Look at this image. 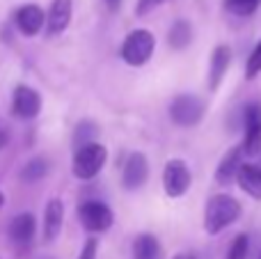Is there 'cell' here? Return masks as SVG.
<instances>
[{"label": "cell", "mask_w": 261, "mask_h": 259, "mask_svg": "<svg viewBox=\"0 0 261 259\" xmlns=\"http://www.w3.org/2000/svg\"><path fill=\"white\" fill-rule=\"evenodd\" d=\"M241 202L231 195H213L204 209V227L208 234H220L241 218Z\"/></svg>", "instance_id": "cell-1"}, {"label": "cell", "mask_w": 261, "mask_h": 259, "mask_svg": "<svg viewBox=\"0 0 261 259\" xmlns=\"http://www.w3.org/2000/svg\"><path fill=\"white\" fill-rule=\"evenodd\" d=\"M106 151L103 145L99 142H90V145H83L76 149V156H73V174L78 179H92L101 172L106 163Z\"/></svg>", "instance_id": "cell-2"}, {"label": "cell", "mask_w": 261, "mask_h": 259, "mask_svg": "<svg viewBox=\"0 0 261 259\" xmlns=\"http://www.w3.org/2000/svg\"><path fill=\"white\" fill-rule=\"evenodd\" d=\"M153 46H156V41H153V35L149 30H133L122 46L124 62H128L130 67H142L151 58Z\"/></svg>", "instance_id": "cell-3"}, {"label": "cell", "mask_w": 261, "mask_h": 259, "mask_svg": "<svg viewBox=\"0 0 261 259\" xmlns=\"http://www.w3.org/2000/svg\"><path fill=\"white\" fill-rule=\"evenodd\" d=\"M170 117L176 126H184V128L197 126L204 117L202 99H197L193 94H179L170 106Z\"/></svg>", "instance_id": "cell-4"}, {"label": "cell", "mask_w": 261, "mask_h": 259, "mask_svg": "<svg viewBox=\"0 0 261 259\" xmlns=\"http://www.w3.org/2000/svg\"><path fill=\"white\" fill-rule=\"evenodd\" d=\"M243 126H245V138H243V149L248 156H259L261 154V103H248L243 110Z\"/></svg>", "instance_id": "cell-5"}, {"label": "cell", "mask_w": 261, "mask_h": 259, "mask_svg": "<svg viewBox=\"0 0 261 259\" xmlns=\"http://www.w3.org/2000/svg\"><path fill=\"white\" fill-rule=\"evenodd\" d=\"M78 216H81L83 227L90 229V232H103V229H108L110 225H113V220H115L110 206L103 204V202H96V200L81 204Z\"/></svg>", "instance_id": "cell-6"}, {"label": "cell", "mask_w": 261, "mask_h": 259, "mask_svg": "<svg viewBox=\"0 0 261 259\" xmlns=\"http://www.w3.org/2000/svg\"><path fill=\"white\" fill-rule=\"evenodd\" d=\"M190 170L184 161H170L165 165V172H163V186H165V193L170 197H181L186 191L190 188Z\"/></svg>", "instance_id": "cell-7"}, {"label": "cell", "mask_w": 261, "mask_h": 259, "mask_svg": "<svg viewBox=\"0 0 261 259\" xmlns=\"http://www.w3.org/2000/svg\"><path fill=\"white\" fill-rule=\"evenodd\" d=\"M12 110H14V115H18V117H23V119L37 117L41 110L39 94L28 85H18L12 96Z\"/></svg>", "instance_id": "cell-8"}, {"label": "cell", "mask_w": 261, "mask_h": 259, "mask_svg": "<svg viewBox=\"0 0 261 259\" xmlns=\"http://www.w3.org/2000/svg\"><path fill=\"white\" fill-rule=\"evenodd\" d=\"M243 154H245L243 145H239V147H231V149L222 156L220 165L216 168L218 184H229L239 177V170H241V165H243Z\"/></svg>", "instance_id": "cell-9"}, {"label": "cell", "mask_w": 261, "mask_h": 259, "mask_svg": "<svg viewBox=\"0 0 261 259\" xmlns=\"http://www.w3.org/2000/svg\"><path fill=\"white\" fill-rule=\"evenodd\" d=\"M149 177V163L144 154H130L126 165H124V186L128 191L140 188Z\"/></svg>", "instance_id": "cell-10"}, {"label": "cell", "mask_w": 261, "mask_h": 259, "mask_svg": "<svg viewBox=\"0 0 261 259\" xmlns=\"http://www.w3.org/2000/svg\"><path fill=\"white\" fill-rule=\"evenodd\" d=\"M229 64H231V48L225 44L216 46L211 53V69H208V87H211V90H218V87H220Z\"/></svg>", "instance_id": "cell-11"}, {"label": "cell", "mask_w": 261, "mask_h": 259, "mask_svg": "<svg viewBox=\"0 0 261 259\" xmlns=\"http://www.w3.org/2000/svg\"><path fill=\"white\" fill-rule=\"evenodd\" d=\"M44 21L46 16L41 12V7H37V5H23L16 12V25L23 35H37L44 25Z\"/></svg>", "instance_id": "cell-12"}, {"label": "cell", "mask_w": 261, "mask_h": 259, "mask_svg": "<svg viewBox=\"0 0 261 259\" xmlns=\"http://www.w3.org/2000/svg\"><path fill=\"white\" fill-rule=\"evenodd\" d=\"M69 21H71V0H53L48 9V18H46L48 35H60L69 25Z\"/></svg>", "instance_id": "cell-13"}, {"label": "cell", "mask_w": 261, "mask_h": 259, "mask_svg": "<svg viewBox=\"0 0 261 259\" xmlns=\"http://www.w3.org/2000/svg\"><path fill=\"white\" fill-rule=\"evenodd\" d=\"M239 186L254 200H261V165L257 163H243L236 177Z\"/></svg>", "instance_id": "cell-14"}, {"label": "cell", "mask_w": 261, "mask_h": 259, "mask_svg": "<svg viewBox=\"0 0 261 259\" xmlns=\"http://www.w3.org/2000/svg\"><path fill=\"white\" fill-rule=\"evenodd\" d=\"M62 218H64V209L60 200H50L46 206V216H44V237L46 241H53L62 229Z\"/></svg>", "instance_id": "cell-15"}, {"label": "cell", "mask_w": 261, "mask_h": 259, "mask_svg": "<svg viewBox=\"0 0 261 259\" xmlns=\"http://www.w3.org/2000/svg\"><path fill=\"white\" fill-rule=\"evenodd\" d=\"M35 237V216L32 214H21L12 220L9 225V239L16 243H28Z\"/></svg>", "instance_id": "cell-16"}, {"label": "cell", "mask_w": 261, "mask_h": 259, "mask_svg": "<svg viewBox=\"0 0 261 259\" xmlns=\"http://www.w3.org/2000/svg\"><path fill=\"white\" fill-rule=\"evenodd\" d=\"M133 257L135 259H158L161 257V246L153 234H140L133 243Z\"/></svg>", "instance_id": "cell-17"}, {"label": "cell", "mask_w": 261, "mask_h": 259, "mask_svg": "<svg viewBox=\"0 0 261 259\" xmlns=\"http://www.w3.org/2000/svg\"><path fill=\"white\" fill-rule=\"evenodd\" d=\"M167 39H170L172 48L184 50L186 46L193 41V25H190L188 21H176L174 25L170 28V35H167Z\"/></svg>", "instance_id": "cell-18"}, {"label": "cell", "mask_w": 261, "mask_h": 259, "mask_svg": "<svg viewBox=\"0 0 261 259\" xmlns=\"http://www.w3.org/2000/svg\"><path fill=\"white\" fill-rule=\"evenodd\" d=\"M225 7L236 16H252L261 7V0H225Z\"/></svg>", "instance_id": "cell-19"}, {"label": "cell", "mask_w": 261, "mask_h": 259, "mask_svg": "<svg viewBox=\"0 0 261 259\" xmlns=\"http://www.w3.org/2000/svg\"><path fill=\"white\" fill-rule=\"evenodd\" d=\"M46 172H48V163H46L44 159H35L23 168L21 177H23V182H37V179H41Z\"/></svg>", "instance_id": "cell-20"}, {"label": "cell", "mask_w": 261, "mask_h": 259, "mask_svg": "<svg viewBox=\"0 0 261 259\" xmlns=\"http://www.w3.org/2000/svg\"><path fill=\"white\" fill-rule=\"evenodd\" d=\"M248 250H250V239L248 234H239L234 239V243L229 246L227 259H248Z\"/></svg>", "instance_id": "cell-21"}, {"label": "cell", "mask_w": 261, "mask_h": 259, "mask_svg": "<svg viewBox=\"0 0 261 259\" xmlns=\"http://www.w3.org/2000/svg\"><path fill=\"white\" fill-rule=\"evenodd\" d=\"M261 73V41L252 48V53H250L248 58V64H245V78L248 81H254Z\"/></svg>", "instance_id": "cell-22"}, {"label": "cell", "mask_w": 261, "mask_h": 259, "mask_svg": "<svg viewBox=\"0 0 261 259\" xmlns=\"http://www.w3.org/2000/svg\"><path fill=\"white\" fill-rule=\"evenodd\" d=\"M94 124L92 122H83L81 126H78V131H76V145L78 147H83V145H90V142H94L92 138H94Z\"/></svg>", "instance_id": "cell-23"}, {"label": "cell", "mask_w": 261, "mask_h": 259, "mask_svg": "<svg viewBox=\"0 0 261 259\" xmlns=\"http://www.w3.org/2000/svg\"><path fill=\"white\" fill-rule=\"evenodd\" d=\"M161 3H165V0H138V5H135V14H147V12H151L153 7H158Z\"/></svg>", "instance_id": "cell-24"}, {"label": "cell", "mask_w": 261, "mask_h": 259, "mask_svg": "<svg viewBox=\"0 0 261 259\" xmlns=\"http://www.w3.org/2000/svg\"><path fill=\"white\" fill-rule=\"evenodd\" d=\"M78 259H96V241L94 239H90V241L83 246V252Z\"/></svg>", "instance_id": "cell-25"}, {"label": "cell", "mask_w": 261, "mask_h": 259, "mask_svg": "<svg viewBox=\"0 0 261 259\" xmlns=\"http://www.w3.org/2000/svg\"><path fill=\"white\" fill-rule=\"evenodd\" d=\"M5 145H7V131H5V128L0 126V149H3Z\"/></svg>", "instance_id": "cell-26"}, {"label": "cell", "mask_w": 261, "mask_h": 259, "mask_svg": "<svg viewBox=\"0 0 261 259\" xmlns=\"http://www.w3.org/2000/svg\"><path fill=\"white\" fill-rule=\"evenodd\" d=\"M103 3L108 5L110 9H117V7H119V3H122V0H103Z\"/></svg>", "instance_id": "cell-27"}, {"label": "cell", "mask_w": 261, "mask_h": 259, "mask_svg": "<svg viewBox=\"0 0 261 259\" xmlns=\"http://www.w3.org/2000/svg\"><path fill=\"white\" fill-rule=\"evenodd\" d=\"M174 259H193V257H188V255H176Z\"/></svg>", "instance_id": "cell-28"}, {"label": "cell", "mask_w": 261, "mask_h": 259, "mask_svg": "<svg viewBox=\"0 0 261 259\" xmlns=\"http://www.w3.org/2000/svg\"><path fill=\"white\" fill-rule=\"evenodd\" d=\"M0 206H3V193H0Z\"/></svg>", "instance_id": "cell-29"}, {"label": "cell", "mask_w": 261, "mask_h": 259, "mask_svg": "<svg viewBox=\"0 0 261 259\" xmlns=\"http://www.w3.org/2000/svg\"><path fill=\"white\" fill-rule=\"evenodd\" d=\"M259 259H261V255H259Z\"/></svg>", "instance_id": "cell-30"}]
</instances>
